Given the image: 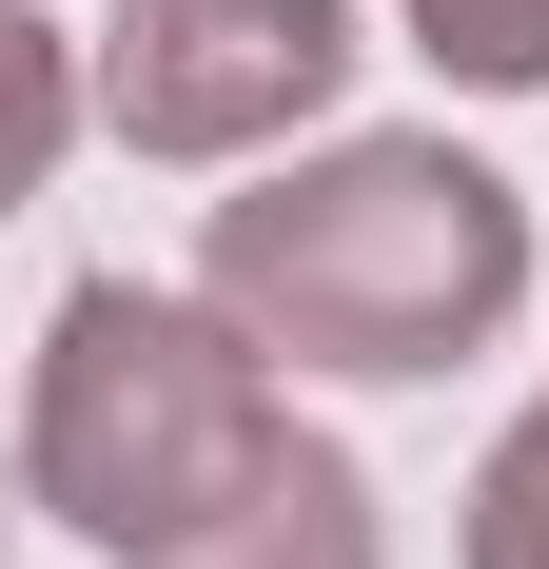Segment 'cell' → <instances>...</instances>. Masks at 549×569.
Here are the masks:
<instances>
[{
    "instance_id": "cell-1",
    "label": "cell",
    "mask_w": 549,
    "mask_h": 569,
    "mask_svg": "<svg viewBox=\"0 0 549 569\" xmlns=\"http://www.w3.org/2000/svg\"><path fill=\"white\" fill-rule=\"evenodd\" d=\"M197 295L274 373L412 393V373H471L530 315V197L471 138H333V158H274L256 197L197 217Z\"/></svg>"
},
{
    "instance_id": "cell-7",
    "label": "cell",
    "mask_w": 549,
    "mask_h": 569,
    "mask_svg": "<svg viewBox=\"0 0 549 569\" xmlns=\"http://www.w3.org/2000/svg\"><path fill=\"white\" fill-rule=\"evenodd\" d=\"M471 569H549V393L491 432V471H471Z\"/></svg>"
},
{
    "instance_id": "cell-2",
    "label": "cell",
    "mask_w": 549,
    "mask_h": 569,
    "mask_svg": "<svg viewBox=\"0 0 549 569\" xmlns=\"http://www.w3.org/2000/svg\"><path fill=\"white\" fill-rule=\"evenodd\" d=\"M295 452V393L274 353L236 335L217 295H158V276H79L40 315V393H20V491H40L79 550H177L197 511H236L256 471Z\"/></svg>"
},
{
    "instance_id": "cell-6",
    "label": "cell",
    "mask_w": 549,
    "mask_h": 569,
    "mask_svg": "<svg viewBox=\"0 0 549 569\" xmlns=\"http://www.w3.org/2000/svg\"><path fill=\"white\" fill-rule=\"evenodd\" d=\"M412 59L471 99H549V0H412Z\"/></svg>"
},
{
    "instance_id": "cell-4",
    "label": "cell",
    "mask_w": 549,
    "mask_h": 569,
    "mask_svg": "<svg viewBox=\"0 0 549 569\" xmlns=\"http://www.w3.org/2000/svg\"><path fill=\"white\" fill-rule=\"evenodd\" d=\"M138 569H392V511H373V471L333 452V432H295L236 511H197L177 550H138Z\"/></svg>"
},
{
    "instance_id": "cell-3",
    "label": "cell",
    "mask_w": 549,
    "mask_h": 569,
    "mask_svg": "<svg viewBox=\"0 0 549 569\" xmlns=\"http://www.w3.org/2000/svg\"><path fill=\"white\" fill-rule=\"evenodd\" d=\"M353 0H118L99 20V138L158 177L217 158H295L333 99H353Z\"/></svg>"
},
{
    "instance_id": "cell-5",
    "label": "cell",
    "mask_w": 549,
    "mask_h": 569,
    "mask_svg": "<svg viewBox=\"0 0 549 569\" xmlns=\"http://www.w3.org/2000/svg\"><path fill=\"white\" fill-rule=\"evenodd\" d=\"M79 118H99V59L59 40L40 0H0V217H20V197H59Z\"/></svg>"
},
{
    "instance_id": "cell-8",
    "label": "cell",
    "mask_w": 549,
    "mask_h": 569,
    "mask_svg": "<svg viewBox=\"0 0 549 569\" xmlns=\"http://www.w3.org/2000/svg\"><path fill=\"white\" fill-rule=\"evenodd\" d=\"M20 511H40V491H20V471H0V569H20Z\"/></svg>"
}]
</instances>
